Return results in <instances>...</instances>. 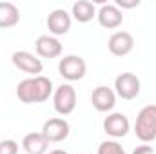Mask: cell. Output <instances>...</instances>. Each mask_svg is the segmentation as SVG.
<instances>
[{"instance_id": "cell-11", "label": "cell", "mask_w": 156, "mask_h": 154, "mask_svg": "<svg viewBox=\"0 0 156 154\" xmlns=\"http://www.w3.org/2000/svg\"><path fill=\"white\" fill-rule=\"evenodd\" d=\"M71 15L66 9H55L49 13L47 16V29L55 35V37H62L67 35L71 29Z\"/></svg>"}, {"instance_id": "cell-18", "label": "cell", "mask_w": 156, "mask_h": 154, "mask_svg": "<svg viewBox=\"0 0 156 154\" xmlns=\"http://www.w3.org/2000/svg\"><path fill=\"white\" fill-rule=\"evenodd\" d=\"M20 145L15 140H2L0 142V154H18Z\"/></svg>"}, {"instance_id": "cell-9", "label": "cell", "mask_w": 156, "mask_h": 154, "mask_svg": "<svg viewBox=\"0 0 156 154\" xmlns=\"http://www.w3.org/2000/svg\"><path fill=\"white\" fill-rule=\"evenodd\" d=\"M104 131H105V134H109L115 140L123 138L131 131V121L122 113H113V114H109L104 120Z\"/></svg>"}, {"instance_id": "cell-17", "label": "cell", "mask_w": 156, "mask_h": 154, "mask_svg": "<svg viewBox=\"0 0 156 154\" xmlns=\"http://www.w3.org/2000/svg\"><path fill=\"white\" fill-rule=\"evenodd\" d=\"M98 154H127L116 140H105L98 145Z\"/></svg>"}, {"instance_id": "cell-16", "label": "cell", "mask_w": 156, "mask_h": 154, "mask_svg": "<svg viewBox=\"0 0 156 154\" xmlns=\"http://www.w3.org/2000/svg\"><path fill=\"white\" fill-rule=\"evenodd\" d=\"M71 15H73V18L76 22L87 24V22H91L96 16V7L89 0H78V2L73 4V7H71Z\"/></svg>"}, {"instance_id": "cell-1", "label": "cell", "mask_w": 156, "mask_h": 154, "mask_svg": "<svg viewBox=\"0 0 156 154\" xmlns=\"http://www.w3.org/2000/svg\"><path fill=\"white\" fill-rule=\"evenodd\" d=\"M51 94H53V82L44 75L26 78L16 85V98L22 103H42L47 102Z\"/></svg>"}, {"instance_id": "cell-3", "label": "cell", "mask_w": 156, "mask_h": 154, "mask_svg": "<svg viewBox=\"0 0 156 154\" xmlns=\"http://www.w3.org/2000/svg\"><path fill=\"white\" fill-rule=\"evenodd\" d=\"M58 73H60V76L66 78L67 82H78V80H82V78L85 76L87 64L78 54H67V56L60 58V62H58Z\"/></svg>"}, {"instance_id": "cell-8", "label": "cell", "mask_w": 156, "mask_h": 154, "mask_svg": "<svg viewBox=\"0 0 156 154\" xmlns=\"http://www.w3.org/2000/svg\"><path fill=\"white\" fill-rule=\"evenodd\" d=\"M91 103L98 113H109L116 105V93L111 87L98 85L91 94Z\"/></svg>"}, {"instance_id": "cell-5", "label": "cell", "mask_w": 156, "mask_h": 154, "mask_svg": "<svg viewBox=\"0 0 156 154\" xmlns=\"http://www.w3.org/2000/svg\"><path fill=\"white\" fill-rule=\"evenodd\" d=\"M142 83L134 73H122L115 78V93L122 100H134L140 94Z\"/></svg>"}, {"instance_id": "cell-14", "label": "cell", "mask_w": 156, "mask_h": 154, "mask_svg": "<svg viewBox=\"0 0 156 154\" xmlns=\"http://www.w3.org/2000/svg\"><path fill=\"white\" fill-rule=\"evenodd\" d=\"M49 147V142L42 132H29L22 140V149L27 154H45Z\"/></svg>"}, {"instance_id": "cell-15", "label": "cell", "mask_w": 156, "mask_h": 154, "mask_svg": "<svg viewBox=\"0 0 156 154\" xmlns=\"http://www.w3.org/2000/svg\"><path fill=\"white\" fill-rule=\"evenodd\" d=\"M20 22V9L13 2H0V29L15 27Z\"/></svg>"}, {"instance_id": "cell-12", "label": "cell", "mask_w": 156, "mask_h": 154, "mask_svg": "<svg viewBox=\"0 0 156 154\" xmlns=\"http://www.w3.org/2000/svg\"><path fill=\"white\" fill-rule=\"evenodd\" d=\"M98 22L105 29H116L123 22V13L118 9L115 4H102V7L96 11Z\"/></svg>"}, {"instance_id": "cell-4", "label": "cell", "mask_w": 156, "mask_h": 154, "mask_svg": "<svg viewBox=\"0 0 156 154\" xmlns=\"http://www.w3.org/2000/svg\"><path fill=\"white\" fill-rule=\"evenodd\" d=\"M53 107L60 116L71 114L76 107V91L69 83H62L53 93Z\"/></svg>"}, {"instance_id": "cell-10", "label": "cell", "mask_w": 156, "mask_h": 154, "mask_svg": "<svg viewBox=\"0 0 156 154\" xmlns=\"http://www.w3.org/2000/svg\"><path fill=\"white\" fill-rule=\"evenodd\" d=\"M107 47L109 53L115 56H127L134 49V38L129 31H116L109 37Z\"/></svg>"}, {"instance_id": "cell-13", "label": "cell", "mask_w": 156, "mask_h": 154, "mask_svg": "<svg viewBox=\"0 0 156 154\" xmlns=\"http://www.w3.org/2000/svg\"><path fill=\"white\" fill-rule=\"evenodd\" d=\"M35 49L40 58H58L62 54V44L56 37H49V35H42L35 42Z\"/></svg>"}, {"instance_id": "cell-19", "label": "cell", "mask_w": 156, "mask_h": 154, "mask_svg": "<svg viewBox=\"0 0 156 154\" xmlns=\"http://www.w3.org/2000/svg\"><path fill=\"white\" fill-rule=\"evenodd\" d=\"M115 5H116L120 11L122 9H133V7H138L140 5V0H116Z\"/></svg>"}, {"instance_id": "cell-2", "label": "cell", "mask_w": 156, "mask_h": 154, "mask_svg": "<svg viewBox=\"0 0 156 154\" xmlns=\"http://www.w3.org/2000/svg\"><path fill=\"white\" fill-rule=\"evenodd\" d=\"M134 134L144 143L156 140V105H145L138 113L134 121Z\"/></svg>"}, {"instance_id": "cell-20", "label": "cell", "mask_w": 156, "mask_h": 154, "mask_svg": "<svg viewBox=\"0 0 156 154\" xmlns=\"http://www.w3.org/2000/svg\"><path fill=\"white\" fill-rule=\"evenodd\" d=\"M133 154H156V152L151 145H138V147L133 151Z\"/></svg>"}, {"instance_id": "cell-21", "label": "cell", "mask_w": 156, "mask_h": 154, "mask_svg": "<svg viewBox=\"0 0 156 154\" xmlns=\"http://www.w3.org/2000/svg\"><path fill=\"white\" fill-rule=\"evenodd\" d=\"M49 154H69V152H66V151H62V149H55V151H51Z\"/></svg>"}, {"instance_id": "cell-6", "label": "cell", "mask_w": 156, "mask_h": 154, "mask_svg": "<svg viewBox=\"0 0 156 154\" xmlns=\"http://www.w3.org/2000/svg\"><path fill=\"white\" fill-rule=\"evenodd\" d=\"M11 60H13V65H15L18 71L27 73V75H31V76H40L42 71H44L42 60L37 58V56H35L33 53H29V51H15L13 56H11Z\"/></svg>"}, {"instance_id": "cell-7", "label": "cell", "mask_w": 156, "mask_h": 154, "mask_svg": "<svg viewBox=\"0 0 156 154\" xmlns=\"http://www.w3.org/2000/svg\"><path fill=\"white\" fill-rule=\"evenodd\" d=\"M40 132L45 136V140L49 143H58V142H64L69 136L71 127H69L67 120H64V118H49L44 123Z\"/></svg>"}]
</instances>
